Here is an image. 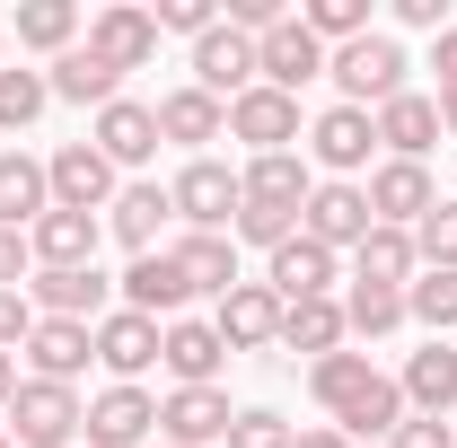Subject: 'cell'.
Segmentation results:
<instances>
[{
    "instance_id": "6da1fadb",
    "label": "cell",
    "mask_w": 457,
    "mask_h": 448,
    "mask_svg": "<svg viewBox=\"0 0 457 448\" xmlns=\"http://www.w3.org/2000/svg\"><path fill=\"white\" fill-rule=\"evenodd\" d=\"M404 71H413V62H404V45H396V36H378V27H370L361 45H335V54H326L335 106H361V114L396 106V97H404Z\"/></svg>"
},
{
    "instance_id": "7a4b0ae2",
    "label": "cell",
    "mask_w": 457,
    "mask_h": 448,
    "mask_svg": "<svg viewBox=\"0 0 457 448\" xmlns=\"http://www.w3.org/2000/svg\"><path fill=\"white\" fill-rule=\"evenodd\" d=\"M79 422H88L79 387L18 378V395H9V440H18V448H71V440H79Z\"/></svg>"
},
{
    "instance_id": "3957f363",
    "label": "cell",
    "mask_w": 457,
    "mask_h": 448,
    "mask_svg": "<svg viewBox=\"0 0 457 448\" xmlns=\"http://www.w3.org/2000/svg\"><path fill=\"white\" fill-rule=\"evenodd\" d=\"M176 220L203 228V237H228V220H237V203H246V185H237V168H220V159H185L168 185Z\"/></svg>"
},
{
    "instance_id": "277c9868",
    "label": "cell",
    "mask_w": 457,
    "mask_h": 448,
    "mask_svg": "<svg viewBox=\"0 0 457 448\" xmlns=\"http://www.w3.org/2000/svg\"><path fill=\"white\" fill-rule=\"evenodd\" d=\"M370 228H378V220H370V194L343 185V176H317V194L299 203V237H317L326 255H352Z\"/></svg>"
},
{
    "instance_id": "5b68a950",
    "label": "cell",
    "mask_w": 457,
    "mask_h": 448,
    "mask_svg": "<svg viewBox=\"0 0 457 448\" xmlns=\"http://www.w3.org/2000/svg\"><path fill=\"white\" fill-rule=\"evenodd\" d=\"M370 150H378V114H361V106H326L308 123V168L343 176V185L370 168Z\"/></svg>"
},
{
    "instance_id": "8992f818",
    "label": "cell",
    "mask_w": 457,
    "mask_h": 448,
    "mask_svg": "<svg viewBox=\"0 0 457 448\" xmlns=\"http://www.w3.org/2000/svg\"><path fill=\"white\" fill-rule=\"evenodd\" d=\"M159 317H132V308H106L97 326H88V343H97V369H114V387H141V369L159 361Z\"/></svg>"
},
{
    "instance_id": "52a82bcc",
    "label": "cell",
    "mask_w": 457,
    "mask_h": 448,
    "mask_svg": "<svg viewBox=\"0 0 457 448\" xmlns=\"http://www.w3.org/2000/svg\"><path fill=\"white\" fill-rule=\"evenodd\" d=\"M194 88L203 97H220V106H237L246 88H255V36H237V27H212V36H194Z\"/></svg>"
},
{
    "instance_id": "ba28073f",
    "label": "cell",
    "mask_w": 457,
    "mask_h": 448,
    "mask_svg": "<svg viewBox=\"0 0 457 448\" xmlns=\"http://www.w3.org/2000/svg\"><path fill=\"white\" fill-rule=\"evenodd\" d=\"M255 79H264V88H282V97H299L308 79H326V45L299 27V9H290L273 36H255Z\"/></svg>"
},
{
    "instance_id": "9c48e42d",
    "label": "cell",
    "mask_w": 457,
    "mask_h": 448,
    "mask_svg": "<svg viewBox=\"0 0 457 448\" xmlns=\"http://www.w3.org/2000/svg\"><path fill=\"white\" fill-rule=\"evenodd\" d=\"M45 176H54L62 212H106L114 194H123V185H114V159L97 150V141H62L54 159H45Z\"/></svg>"
},
{
    "instance_id": "30bf717a",
    "label": "cell",
    "mask_w": 457,
    "mask_h": 448,
    "mask_svg": "<svg viewBox=\"0 0 457 448\" xmlns=\"http://www.w3.org/2000/svg\"><path fill=\"white\" fill-rule=\"evenodd\" d=\"M79 45L106 62V71H150V62H159V18L114 0V9H97V18H88V36H79Z\"/></svg>"
},
{
    "instance_id": "8fae6325",
    "label": "cell",
    "mask_w": 457,
    "mask_h": 448,
    "mask_svg": "<svg viewBox=\"0 0 457 448\" xmlns=\"http://www.w3.org/2000/svg\"><path fill=\"white\" fill-rule=\"evenodd\" d=\"M228 387H168L159 395V431H168V448H220L228 440Z\"/></svg>"
},
{
    "instance_id": "7c38bea8",
    "label": "cell",
    "mask_w": 457,
    "mask_h": 448,
    "mask_svg": "<svg viewBox=\"0 0 457 448\" xmlns=\"http://www.w3.org/2000/svg\"><path fill=\"white\" fill-rule=\"evenodd\" d=\"M361 194H370V220H378V228H413L422 212H431V203H440L431 168H413V159H378Z\"/></svg>"
},
{
    "instance_id": "4fadbf2b",
    "label": "cell",
    "mask_w": 457,
    "mask_h": 448,
    "mask_svg": "<svg viewBox=\"0 0 457 448\" xmlns=\"http://www.w3.org/2000/svg\"><path fill=\"white\" fill-rule=\"evenodd\" d=\"M168 220H176V203H168V185H150V176H132V185L106 203V237L123 246V255H159V228Z\"/></svg>"
},
{
    "instance_id": "5bb4252c",
    "label": "cell",
    "mask_w": 457,
    "mask_h": 448,
    "mask_svg": "<svg viewBox=\"0 0 457 448\" xmlns=\"http://www.w3.org/2000/svg\"><path fill=\"white\" fill-rule=\"evenodd\" d=\"M27 299H36V317H71V326H97L114 308V281L97 264H71V273H36L27 281Z\"/></svg>"
},
{
    "instance_id": "9a60e30c",
    "label": "cell",
    "mask_w": 457,
    "mask_h": 448,
    "mask_svg": "<svg viewBox=\"0 0 457 448\" xmlns=\"http://www.w3.org/2000/svg\"><path fill=\"white\" fill-rule=\"evenodd\" d=\"M88 448H141L150 431H159V395L150 387H106V395H88Z\"/></svg>"
},
{
    "instance_id": "2e32d148",
    "label": "cell",
    "mask_w": 457,
    "mask_h": 448,
    "mask_svg": "<svg viewBox=\"0 0 457 448\" xmlns=\"http://www.w3.org/2000/svg\"><path fill=\"white\" fill-rule=\"evenodd\" d=\"M212 326H220L228 352H273V343H282V299H273L264 281H237L220 308H212Z\"/></svg>"
},
{
    "instance_id": "e0dca14e",
    "label": "cell",
    "mask_w": 457,
    "mask_h": 448,
    "mask_svg": "<svg viewBox=\"0 0 457 448\" xmlns=\"http://www.w3.org/2000/svg\"><path fill=\"white\" fill-rule=\"evenodd\" d=\"M228 132H237L255 159H273V150L299 141V97H282V88H264V79H255V88L228 106Z\"/></svg>"
},
{
    "instance_id": "ac0fdd59",
    "label": "cell",
    "mask_w": 457,
    "mask_h": 448,
    "mask_svg": "<svg viewBox=\"0 0 457 448\" xmlns=\"http://www.w3.org/2000/svg\"><path fill=\"white\" fill-rule=\"evenodd\" d=\"M88 141L114 159V176H123V168H150V159H159V106L114 97V106H97V132H88Z\"/></svg>"
},
{
    "instance_id": "d6986e66",
    "label": "cell",
    "mask_w": 457,
    "mask_h": 448,
    "mask_svg": "<svg viewBox=\"0 0 457 448\" xmlns=\"http://www.w3.org/2000/svg\"><path fill=\"white\" fill-rule=\"evenodd\" d=\"M18 361H27V378H54V387H71V378L97 361V343H88V326H71V317H36V335L18 343Z\"/></svg>"
},
{
    "instance_id": "ffe728a7",
    "label": "cell",
    "mask_w": 457,
    "mask_h": 448,
    "mask_svg": "<svg viewBox=\"0 0 457 448\" xmlns=\"http://www.w3.org/2000/svg\"><path fill=\"white\" fill-rule=\"evenodd\" d=\"M97 237H106V220L97 212H45V220L27 228V255L45 264V273H71V264H97Z\"/></svg>"
},
{
    "instance_id": "44dd1931",
    "label": "cell",
    "mask_w": 457,
    "mask_h": 448,
    "mask_svg": "<svg viewBox=\"0 0 457 448\" xmlns=\"http://www.w3.org/2000/svg\"><path fill=\"white\" fill-rule=\"evenodd\" d=\"M440 141H449V132H440V97L404 88L396 106H378V150H387V159H413V168H422Z\"/></svg>"
},
{
    "instance_id": "7402d4cb",
    "label": "cell",
    "mask_w": 457,
    "mask_h": 448,
    "mask_svg": "<svg viewBox=\"0 0 457 448\" xmlns=\"http://www.w3.org/2000/svg\"><path fill=\"white\" fill-rule=\"evenodd\" d=\"M159 361L176 369V387H220V361H228V343L212 317H176L168 335H159Z\"/></svg>"
},
{
    "instance_id": "603a6c76",
    "label": "cell",
    "mask_w": 457,
    "mask_h": 448,
    "mask_svg": "<svg viewBox=\"0 0 457 448\" xmlns=\"http://www.w3.org/2000/svg\"><path fill=\"white\" fill-rule=\"evenodd\" d=\"M264 290H273L282 308H299V299H335V255H326L317 237H290V246H273V264H264Z\"/></svg>"
},
{
    "instance_id": "cb8c5ba5",
    "label": "cell",
    "mask_w": 457,
    "mask_h": 448,
    "mask_svg": "<svg viewBox=\"0 0 457 448\" xmlns=\"http://www.w3.org/2000/svg\"><path fill=\"white\" fill-rule=\"evenodd\" d=\"M114 299H123L132 317H168V326H176V308H185L194 290H185V273H176V255L159 246V255H132V264H123Z\"/></svg>"
},
{
    "instance_id": "d4e9b609",
    "label": "cell",
    "mask_w": 457,
    "mask_h": 448,
    "mask_svg": "<svg viewBox=\"0 0 457 448\" xmlns=\"http://www.w3.org/2000/svg\"><path fill=\"white\" fill-rule=\"evenodd\" d=\"M404 413H422V422H449V404H457V352L449 343H422L413 361H404Z\"/></svg>"
},
{
    "instance_id": "484cf974",
    "label": "cell",
    "mask_w": 457,
    "mask_h": 448,
    "mask_svg": "<svg viewBox=\"0 0 457 448\" xmlns=\"http://www.w3.org/2000/svg\"><path fill=\"white\" fill-rule=\"evenodd\" d=\"M168 255H176V273H185L194 299H228V290H237V237H203V228H185Z\"/></svg>"
},
{
    "instance_id": "4316f807",
    "label": "cell",
    "mask_w": 457,
    "mask_h": 448,
    "mask_svg": "<svg viewBox=\"0 0 457 448\" xmlns=\"http://www.w3.org/2000/svg\"><path fill=\"white\" fill-rule=\"evenodd\" d=\"M54 212V176L27 150H0V228H36Z\"/></svg>"
},
{
    "instance_id": "83f0119b",
    "label": "cell",
    "mask_w": 457,
    "mask_h": 448,
    "mask_svg": "<svg viewBox=\"0 0 457 448\" xmlns=\"http://www.w3.org/2000/svg\"><path fill=\"white\" fill-rule=\"evenodd\" d=\"M237 185H246V203H282V212H299V203L317 194V168H308V150H273V159H246Z\"/></svg>"
},
{
    "instance_id": "f1b7e54d",
    "label": "cell",
    "mask_w": 457,
    "mask_h": 448,
    "mask_svg": "<svg viewBox=\"0 0 457 448\" xmlns=\"http://www.w3.org/2000/svg\"><path fill=\"white\" fill-rule=\"evenodd\" d=\"M220 132H228V106H220V97H203L194 79L159 97V141H185V150L203 159V141H220Z\"/></svg>"
},
{
    "instance_id": "f546056e",
    "label": "cell",
    "mask_w": 457,
    "mask_h": 448,
    "mask_svg": "<svg viewBox=\"0 0 457 448\" xmlns=\"http://www.w3.org/2000/svg\"><path fill=\"white\" fill-rule=\"evenodd\" d=\"M45 88H54L62 106H114L123 97V71H106L88 45H71L62 62H45Z\"/></svg>"
},
{
    "instance_id": "4dcf8cb0",
    "label": "cell",
    "mask_w": 457,
    "mask_h": 448,
    "mask_svg": "<svg viewBox=\"0 0 457 448\" xmlns=\"http://www.w3.org/2000/svg\"><path fill=\"white\" fill-rule=\"evenodd\" d=\"M413 273H422V255H413V228H370V237L352 246V281H378V290H404Z\"/></svg>"
},
{
    "instance_id": "1f68e13d",
    "label": "cell",
    "mask_w": 457,
    "mask_h": 448,
    "mask_svg": "<svg viewBox=\"0 0 457 448\" xmlns=\"http://www.w3.org/2000/svg\"><path fill=\"white\" fill-rule=\"evenodd\" d=\"M343 343H352V326H343V299H299V308H282V352L326 361V352H343Z\"/></svg>"
},
{
    "instance_id": "d6a6232c",
    "label": "cell",
    "mask_w": 457,
    "mask_h": 448,
    "mask_svg": "<svg viewBox=\"0 0 457 448\" xmlns=\"http://www.w3.org/2000/svg\"><path fill=\"white\" fill-rule=\"evenodd\" d=\"M396 422H404V387L387 378V369H378V378H370V387H361V395H352V404L335 413V431H343V440H387Z\"/></svg>"
},
{
    "instance_id": "836d02e7",
    "label": "cell",
    "mask_w": 457,
    "mask_h": 448,
    "mask_svg": "<svg viewBox=\"0 0 457 448\" xmlns=\"http://www.w3.org/2000/svg\"><path fill=\"white\" fill-rule=\"evenodd\" d=\"M18 45L62 62L71 45H79V9H71V0H27V9H18Z\"/></svg>"
},
{
    "instance_id": "e575fe53",
    "label": "cell",
    "mask_w": 457,
    "mask_h": 448,
    "mask_svg": "<svg viewBox=\"0 0 457 448\" xmlns=\"http://www.w3.org/2000/svg\"><path fill=\"white\" fill-rule=\"evenodd\" d=\"M370 378H378V369H370V352H352V343H343V352H326V361H308V395H317L326 413H343Z\"/></svg>"
},
{
    "instance_id": "d590c367",
    "label": "cell",
    "mask_w": 457,
    "mask_h": 448,
    "mask_svg": "<svg viewBox=\"0 0 457 448\" xmlns=\"http://www.w3.org/2000/svg\"><path fill=\"white\" fill-rule=\"evenodd\" d=\"M404 317L413 326H431V343L457 326V264H431V273H413L404 281Z\"/></svg>"
},
{
    "instance_id": "8d00e7d4",
    "label": "cell",
    "mask_w": 457,
    "mask_h": 448,
    "mask_svg": "<svg viewBox=\"0 0 457 448\" xmlns=\"http://www.w3.org/2000/svg\"><path fill=\"white\" fill-rule=\"evenodd\" d=\"M343 326H352V335H396V326H404V290L352 281V299H343Z\"/></svg>"
},
{
    "instance_id": "74e56055",
    "label": "cell",
    "mask_w": 457,
    "mask_h": 448,
    "mask_svg": "<svg viewBox=\"0 0 457 448\" xmlns=\"http://www.w3.org/2000/svg\"><path fill=\"white\" fill-rule=\"evenodd\" d=\"M45 106H54L45 71H27V62H18V71H0V132H27V123H36Z\"/></svg>"
},
{
    "instance_id": "f35d334b",
    "label": "cell",
    "mask_w": 457,
    "mask_h": 448,
    "mask_svg": "<svg viewBox=\"0 0 457 448\" xmlns=\"http://www.w3.org/2000/svg\"><path fill=\"white\" fill-rule=\"evenodd\" d=\"M228 237H237V246H264V255H273V246H290V237H299V212H282V203H237Z\"/></svg>"
},
{
    "instance_id": "ab89813d",
    "label": "cell",
    "mask_w": 457,
    "mask_h": 448,
    "mask_svg": "<svg viewBox=\"0 0 457 448\" xmlns=\"http://www.w3.org/2000/svg\"><path fill=\"white\" fill-rule=\"evenodd\" d=\"M413 255H422V273H431V264H457V203L449 194L413 220Z\"/></svg>"
},
{
    "instance_id": "60d3db41",
    "label": "cell",
    "mask_w": 457,
    "mask_h": 448,
    "mask_svg": "<svg viewBox=\"0 0 457 448\" xmlns=\"http://www.w3.org/2000/svg\"><path fill=\"white\" fill-rule=\"evenodd\" d=\"M220 448H299V431H290L273 404H246V413L228 422V440H220Z\"/></svg>"
},
{
    "instance_id": "b9f144b4",
    "label": "cell",
    "mask_w": 457,
    "mask_h": 448,
    "mask_svg": "<svg viewBox=\"0 0 457 448\" xmlns=\"http://www.w3.org/2000/svg\"><path fill=\"white\" fill-rule=\"evenodd\" d=\"M150 18H159V36H212V27H220V0H159V9H150Z\"/></svg>"
},
{
    "instance_id": "7bdbcfd3",
    "label": "cell",
    "mask_w": 457,
    "mask_h": 448,
    "mask_svg": "<svg viewBox=\"0 0 457 448\" xmlns=\"http://www.w3.org/2000/svg\"><path fill=\"white\" fill-rule=\"evenodd\" d=\"M27 335H36V299L27 290H0V352H18Z\"/></svg>"
},
{
    "instance_id": "ee69618b",
    "label": "cell",
    "mask_w": 457,
    "mask_h": 448,
    "mask_svg": "<svg viewBox=\"0 0 457 448\" xmlns=\"http://www.w3.org/2000/svg\"><path fill=\"white\" fill-rule=\"evenodd\" d=\"M282 18H290L282 0H228V27H237V36H273Z\"/></svg>"
},
{
    "instance_id": "f6af8a7d",
    "label": "cell",
    "mask_w": 457,
    "mask_h": 448,
    "mask_svg": "<svg viewBox=\"0 0 457 448\" xmlns=\"http://www.w3.org/2000/svg\"><path fill=\"white\" fill-rule=\"evenodd\" d=\"M387 448H457L449 422H422V413H404L396 431H387Z\"/></svg>"
},
{
    "instance_id": "bcb514c9",
    "label": "cell",
    "mask_w": 457,
    "mask_h": 448,
    "mask_svg": "<svg viewBox=\"0 0 457 448\" xmlns=\"http://www.w3.org/2000/svg\"><path fill=\"white\" fill-rule=\"evenodd\" d=\"M27 264H36V255H27V228H0V290H27Z\"/></svg>"
},
{
    "instance_id": "7dc6e473",
    "label": "cell",
    "mask_w": 457,
    "mask_h": 448,
    "mask_svg": "<svg viewBox=\"0 0 457 448\" xmlns=\"http://www.w3.org/2000/svg\"><path fill=\"white\" fill-rule=\"evenodd\" d=\"M396 27H413V36H440V27H449V0H396Z\"/></svg>"
},
{
    "instance_id": "c3c4849f",
    "label": "cell",
    "mask_w": 457,
    "mask_h": 448,
    "mask_svg": "<svg viewBox=\"0 0 457 448\" xmlns=\"http://www.w3.org/2000/svg\"><path fill=\"white\" fill-rule=\"evenodd\" d=\"M431 71H440V88H457V27L431 36Z\"/></svg>"
},
{
    "instance_id": "681fc988",
    "label": "cell",
    "mask_w": 457,
    "mask_h": 448,
    "mask_svg": "<svg viewBox=\"0 0 457 448\" xmlns=\"http://www.w3.org/2000/svg\"><path fill=\"white\" fill-rule=\"evenodd\" d=\"M299 448H352V440H343L335 422H317V431H299Z\"/></svg>"
},
{
    "instance_id": "f907efd6",
    "label": "cell",
    "mask_w": 457,
    "mask_h": 448,
    "mask_svg": "<svg viewBox=\"0 0 457 448\" xmlns=\"http://www.w3.org/2000/svg\"><path fill=\"white\" fill-rule=\"evenodd\" d=\"M9 395H18V352H0V413H9Z\"/></svg>"
},
{
    "instance_id": "816d5d0a",
    "label": "cell",
    "mask_w": 457,
    "mask_h": 448,
    "mask_svg": "<svg viewBox=\"0 0 457 448\" xmlns=\"http://www.w3.org/2000/svg\"><path fill=\"white\" fill-rule=\"evenodd\" d=\"M440 132L457 141V88H440Z\"/></svg>"
},
{
    "instance_id": "f5cc1de1",
    "label": "cell",
    "mask_w": 457,
    "mask_h": 448,
    "mask_svg": "<svg viewBox=\"0 0 457 448\" xmlns=\"http://www.w3.org/2000/svg\"><path fill=\"white\" fill-rule=\"evenodd\" d=\"M0 71H9V36H0Z\"/></svg>"
},
{
    "instance_id": "db71d44e",
    "label": "cell",
    "mask_w": 457,
    "mask_h": 448,
    "mask_svg": "<svg viewBox=\"0 0 457 448\" xmlns=\"http://www.w3.org/2000/svg\"><path fill=\"white\" fill-rule=\"evenodd\" d=\"M0 448H18V440H9V431H0Z\"/></svg>"
}]
</instances>
